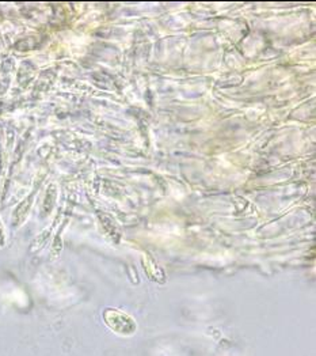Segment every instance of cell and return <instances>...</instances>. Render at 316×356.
Returning a JSON list of instances; mask_svg holds the SVG:
<instances>
[{"label": "cell", "mask_w": 316, "mask_h": 356, "mask_svg": "<svg viewBox=\"0 0 316 356\" xmlns=\"http://www.w3.org/2000/svg\"><path fill=\"white\" fill-rule=\"evenodd\" d=\"M55 202H56V186L51 185L47 191V196H45V200H44L45 213H49L52 211V208L55 206Z\"/></svg>", "instance_id": "3"}, {"label": "cell", "mask_w": 316, "mask_h": 356, "mask_svg": "<svg viewBox=\"0 0 316 356\" xmlns=\"http://www.w3.org/2000/svg\"><path fill=\"white\" fill-rule=\"evenodd\" d=\"M103 321L109 329L119 336H132L138 330L136 321L129 314L112 307L103 312Z\"/></svg>", "instance_id": "1"}, {"label": "cell", "mask_w": 316, "mask_h": 356, "mask_svg": "<svg viewBox=\"0 0 316 356\" xmlns=\"http://www.w3.org/2000/svg\"><path fill=\"white\" fill-rule=\"evenodd\" d=\"M33 200H34V193H30L29 196L24 202H21L14 209V212H13V226L14 227H19L26 220L30 208L33 204Z\"/></svg>", "instance_id": "2"}]
</instances>
